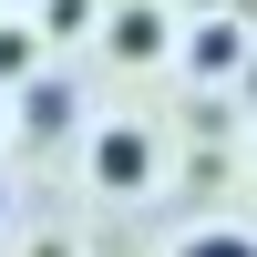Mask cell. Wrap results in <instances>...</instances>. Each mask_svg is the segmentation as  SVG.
I'll list each match as a JSON object with an SVG mask.
<instances>
[{"mask_svg":"<svg viewBox=\"0 0 257 257\" xmlns=\"http://www.w3.org/2000/svg\"><path fill=\"white\" fill-rule=\"evenodd\" d=\"M93 175L113 185V196H134V185L155 175V144H144L134 123H113V134H93Z\"/></svg>","mask_w":257,"mask_h":257,"instance_id":"cell-1","label":"cell"},{"mask_svg":"<svg viewBox=\"0 0 257 257\" xmlns=\"http://www.w3.org/2000/svg\"><path fill=\"white\" fill-rule=\"evenodd\" d=\"M113 52H123V62H155V52H165V21H155V11H113Z\"/></svg>","mask_w":257,"mask_h":257,"instance_id":"cell-2","label":"cell"},{"mask_svg":"<svg viewBox=\"0 0 257 257\" xmlns=\"http://www.w3.org/2000/svg\"><path fill=\"white\" fill-rule=\"evenodd\" d=\"M185 62H196V72H226V62H247L237 21H206V31H196V52H185Z\"/></svg>","mask_w":257,"mask_h":257,"instance_id":"cell-3","label":"cell"},{"mask_svg":"<svg viewBox=\"0 0 257 257\" xmlns=\"http://www.w3.org/2000/svg\"><path fill=\"white\" fill-rule=\"evenodd\" d=\"M21 113L52 134V123H72V93H62V82H31V103H21Z\"/></svg>","mask_w":257,"mask_h":257,"instance_id":"cell-4","label":"cell"},{"mask_svg":"<svg viewBox=\"0 0 257 257\" xmlns=\"http://www.w3.org/2000/svg\"><path fill=\"white\" fill-rule=\"evenodd\" d=\"M185 257H257V237H237V226H206V237H185Z\"/></svg>","mask_w":257,"mask_h":257,"instance_id":"cell-5","label":"cell"},{"mask_svg":"<svg viewBox=\"0 0 257 257\" xmlns=\"http://www.w3.org/2000/svg\"><path fill=\"white\" fill-rule=\"evenodd\" d=\"M31 52H41L31 31H0V82H21V72H31Z\"/></svg>","mask_w":257,"mask_h":257,"instance_id":"cell-6","label":"cell"},{"mask_svg":"<svg viewBox=\"0 0 257 257\" xmlns=\"http://www.w3.org/2000/svg\"><path fill=\"white\" fill-rule=\"evenodd\" d=\"M247 93H257V52H247Z\"/></svg>","mask_w":257,"mask_h":257,"instance_id":"cell-7","label":"cell"},{"mask_svg":"<svg viewBox=\"0 0 257 257\" xmlns=\"http://www.w3.org/2000/svg\"><path fill=\"white\" fill-rule=\"evenodd\" d=\"M21 11H31V0H21Z\"/></svg>","mask_w":257,"mask_h":257,"instance_id":"cell-8","label":"cell"}]
</instances>
